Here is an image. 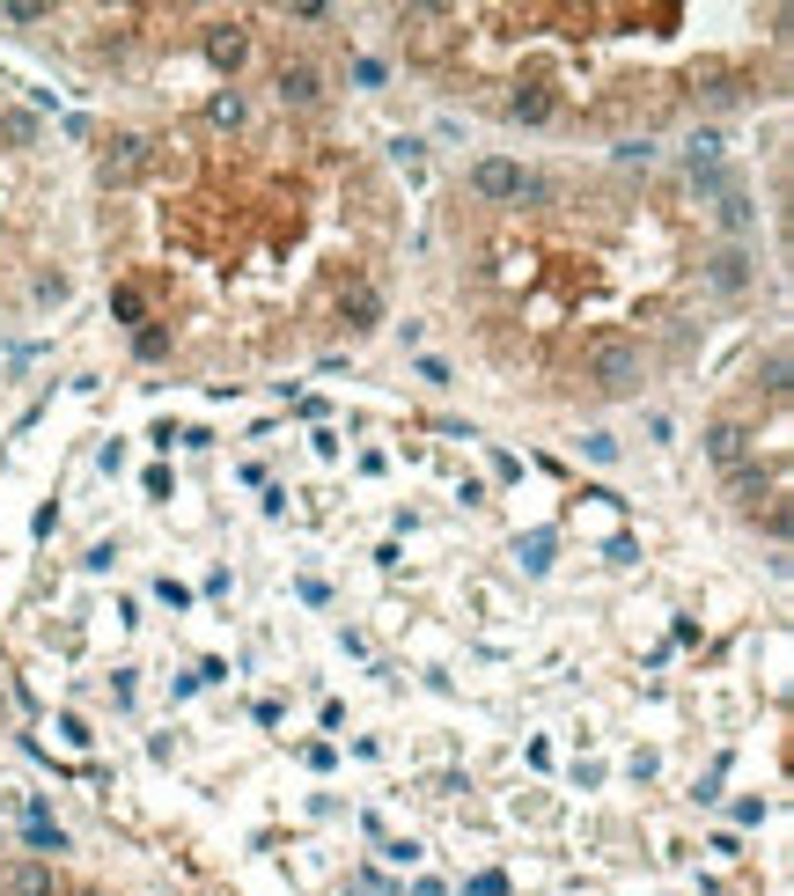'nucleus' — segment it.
I'll use <instances>...</instances> for the list:
<instances>
[{"mask_svg": "<svg viewBox=\"0 0 794 896\" xmlns=\"http://www.w3.org/2000/svg\"><path fill=\"white\" fill-rule=\"evenodd\" d=\"M427 316L530 412H611L677 383L758 258L699 177L633 147H478L405 236Z\"/></svg>", "mask_w": 794, "mask_h": 896, "instance_id": "f03ea898", "label": "nucleus"}, {"mask_svg": "<svg viewBox=\"0 0 794 896\" xmlns=\"http://www.w3.org/2000/svg\"><path fill=\"white\" fill-rule=\"evenodd\" d=\"M383 45L427 97L522 147H589L787 97V8L758 0H472L390 8Z\"/></svg>", "mask_w": 794, "mask_h": 896, "instance_id": "7ed1b4c3", "label": "nucleus"}, {"mask_svg": "<svg viewBox=\"0 0 794 896\" xmlns=\"http://www.w3.org/2000/svg\"><path fill=\"white\" fill-rule=\"evenodd\" d=\"M81 265V162L30 81L0 67V324L67 309Z\"/></svg>", "mask_w": 794, "mask_h": 896, "instance_id": "20e7f679", "label": "nucleus"}, {"mask_svg": "<svg viewBox=\"0 0 794 896\" xmlns=\"http://www.w3.org/2000/svg\"><path fill=\"white\" fill-rule=\"evenodd\" d=\"M103 103L81 125V258L125 353L265 383L361 345L405 280V192L339 111L309 8H23Z\"/></svg>", "mask_w": 794, "mask_h": 896, "instance_id": "f257e3e1", "label": "nucleus"}]
</instances>
